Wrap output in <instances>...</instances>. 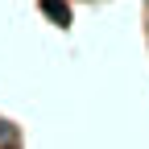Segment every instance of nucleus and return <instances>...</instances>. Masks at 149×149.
Returning a JSON list of instances; mask_svg holds the SVG:
<instances>
[{"instance_id":"f257e3e1","label":"nucleus","mask_w":149,"mask_h":149,"mask_svg":"<svg viewBox=\"0 0 149 149\" xmlns=\"http://www.w3.org/2000/svg\"><path fill=\"white\" fill-rule=\"evenodd\" d=\"M46 13H50V17H58V21H66V8H62V4H54V0H46Z\"/></svg>"}]
</instances>
